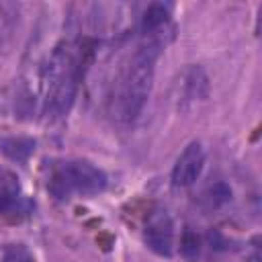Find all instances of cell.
<instances>
[{
    "label": "cell",
    "mask_w": 262,
    "mask_h": 262,
    "mask_svg": "<svg viewBox=\"0 0 262 262\" xmlns=\"http://www.w3.org/2000/svg\"><path fill=\"white\" fill-rule=\"evenodd\" d=\"M172 14V4L168 2H154L149 4L141 14V31L145 35H156Z\"/></svg>",
    "instance_id": "52a82bcc"
},
{
    "label": "cell",
    "mask_w": 262,
    "mask_h": 262,
    "mask_svg": "<svg viewBox=\"0 0 262 262\" xmlns=\"http://www.w3.org/2000/svg\"><path fill=\"white\" fill-rule=\"evenodd\" d=\"M162 49L164 43L154 37L137 45L123 59L106 94V113L113 123L127 127L139 119L151 94L156 61Z\"/></svg>",
    "instance_id": "7a4b0ae2"
},
{
    "label": "cell",
    "mask_w": 262,
    "mask_h": 262,
    "mask_svg": "<svg viewBox=\"0 0 262 262\" xmlns=\"http://www.w3.org/2000/svg\"><path fill=\"white\" fill-rule=\"evenodd\" d=\"M0 151L14 162H25L35 151V141L29 137H6L0 139Z\"/></svg>",
    "instance_id": "9c48e42d"
},
{
    "label": "cell",
    "mask_w": 262,
    "mask_h": 262,
    "mask_svg": "<svg viewBox=\"0 0 262 262\" xmlns=\"http://www.w3.org/2000/svg\"><path fill=\"white\" fill-rule=\"evenodd\" d=\"M108 186V176L102 168L88 160L72 158L51 162L47 168V190L57 201L74 196H96Z\"/></svg>",
    "instance_id": "3957f363"
},
{
    "label": "cell",
    "mask_w": 262,
    "mask_h": 262,
    "mask_svg": "<svg viewBox=\"0 0 262 262\" xmlns=\"http://www.w3.org/2000/svg\"><path fill=\"white\" fill-rule=\"evenodd\" d=\"M90 39L61 41L53 47L39 70V94L45 117H63L72 108L80 82L92 61Z\"/></svg>",
    "instance_id": "6da1fadb"
},
{
    "label": "cell",
    "mask_w": 262,
    "mask_h": 262,
    "mask_svg": "<svg viewBox=\"0 0 262 262\" xmlns=\"http://www.w3.org/2000/svg\"><path fill=\"white\" fill-rule=\"evenodd\" d=\"M182 90H184V98L182 100H188V102H196V100H203L209 92V80H207V74L201 70V68H190L184 76V84H182Z\"/></svg>",
    "instance_id": "ba28073f"
},
{
    "label": "cell",
    "mask_w": 262,
    "mask_h": 262,
    "mask_svg": "<svg viewBox=\"0 0 262 262\" xmlns=\"http://www.w3.org/2000/svg\"><path fill=\"white\" fill-rule=\"evenodd\" d=\"M29 201L25 199L18 176L0 166V213H27Z\"/></svg>",
    "instance_id": "8992f818"
},
{
    "label": "cell",
    "mask_w": 262,
    "mask_h": 262,
    "mask_svg": "<svg viewBox=\"0 0 262 262\" xmlns=\"http://www.w3.org/2000/svg\"><path fill=\"white\" fill-rule=\"evenodd\" d=\"M0 262H35V256L25 244H6L0 252Z\"/></svg>",
    "instance_id": "8fae6325"
},
{
    "label": "cell",
    "mask_w": 262,
    "mask_h": 262,
    "mask_svg": "<svg viewBox=\"0 0 262 262\" xmlns=\"http://www.w3.org/2000/svg\"><path fill=\"white\" fill-rule=\"evenodd\" d=\"M205 162H207V154H205L203 143L201 141H190L180 151V156L176 158V162L172 166V172H170L172 186L174 188H188V186H192L199 180V176L203 174Z\"/></svg>",
    "instance_id": "5b68a950"
},
{
    "label": "cell",
    "mask_w": 262,
    "mask_h": 262,
    "mask_svg": "<svg viewBox=\"0 0 262 262\" xmlns=\"http://www.w3.org/2000/svg\"><path fill=\"white\" fill-rule=\"evenodd\" d=\"M182 254L186 258H194L199 256V237L192 231H186L182 237Z\"/></svg>",
    "instance_id": "7c38bea8"
},
{
    "label": "cell",
    "mask_w": 262,
    "mask_h": 262,
    "mask_svg": "<svg viewBox=\"0 0 262 262\" xmlns=\"http://www.w3.org/2000/svg\"><path fill=\"white\" fill-rule=\"evenodd\" d=\"M229 201H231V188L225 182H215L201 194V203L205 209H219Z\"/></svg>",
    "instance_id": "30bf717a"
},
{
    "label": "cell",
    "mask_w": 262,
    "mask_h": 262,
    "mask_svg": "<svg viewBox=\"0 0 262 262\" xmlns=\"http://www.w3.org/2000/svg\"><path fill=\"white\" fill-rule=\"evenodd\" d=\"M174 219L170 211L162 205H156L147 211L143 217V242L145 246L164 258H170L174 254Z\"/></svg>",
    "instance_id": "277c9868"
}]
</instances>
